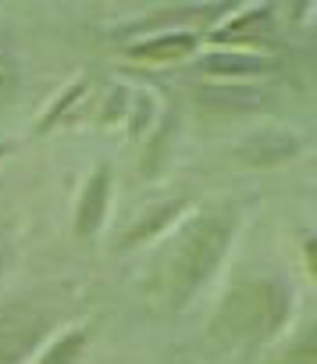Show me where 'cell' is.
I'll use <instances>...</instances> for the list:
<instances>
[{
  "instance_id": "1",
  "label": "cell",
  "mask_w": 317,
  "mask_h": 364,
  "mask_svg": "<svg viewBox=\"0 0 317 364\" xmlns=\"http://www.w3.org/2000/svg\"><path fill=\"white\" fill-rule=\"evenodd\" d=\"M232 240V218L228 215H204L196 218L168 254L165 264V289L175 300H186L193 289L204 286V279L214 272V264L225 257Z\"/></svg>"
},
{
  "instance_id": "2",
  "label": "cell",
  "mask_w": 317,
  "mask_h": 364,
  "mask_svg": "<svg viewBox=\"0 0 317 364\" xmlns=\"http://www.w3.org/2000/svg\"><path fill=\"white\" fill-rule=\"evenodd\" d=\"M285 307H289V300L274 282H253L228 296L225 311L218 314V328H221V336L253 343V339L271 336L285 321Z\"/></svg>"
},
{
  "instance_id": "3",
  "label": "cell",
  "mask_w": 317,
  "mask_h": 364,
  "mask_svg": "<svg viewBox=\"0 0 317 364\" xmlns=\"http://www.w3.org/2000/svg\"><path fill=\"white\" fill-rule=\"evenodd\" d=\"M50 332V314L29 304H15L8 311H0V364H18L29 357L40 339Z\"/></svg>"
},
{
  "instance_id": "4",
  "label": "cell",
  "mask_w": 317,
  "mask_h": 364,
  "mask_svg": "<svg viewBox=\"0 0 317 364\" xmlns=\"http://www.w3.org/2000/svg\"><path fill=\"white\" fill-rule=\"evenodd\" d=\"M107 197H111V171L96 168L93 178L86 182V190L79 197V211H75V229L79 236H93L107 215Z\"/></svg>"
},
{
  "instance_id": "5",
  "label": "cell",
  "mask_w": 317,
  "mask_h": 364,
  "mask_svg": "<svg viewBox=\"0 0 317 364\" xmlns=\"http://www.w3.org/2000/svg\"><path fill=\"white\" fill-rule=\"evenodd\" d=\"M196 47V36L189 33H168V36H157V40H146L139 47H132V58L139 61H172V58H182Z\"/></svg>"
},
{
  "instance_id": "6",
  "label": "cell",
  "mask_w": 317,
  "mask_h": 364,
  "mask_svg": "<svg viewBox=\"0 0 317 364\" xmlns=\"http://www.w3.org/2000/svg\"><path fill=\"white\" fill-rule=\"evenodd\" d=\"M200 68L207 75H260L271 68V61L257 54H211L200 61Z\"/></svg>"
},
{
  "instance_id": "7",
  "label": "cell",
  "mask_w": 317,
  "mask_h": 364,
  "mask_svg": "<svg viewBox=\"0 0 317 364\" xmlns=\"http://www.w3.org/2000/svg\"><path fill=\"white\" fill-rule=\"evenodd\" d=\"M271 364H317V325H310L306 332H299Z\"/></svg>"
},
{
  "instance_id": "8",
  "label": "cell",
  "mask_w": 317,
  "mask_h": 364,
  "mask_svg": "<svg viewBox=\"0 0 317 364\" xmlns=\"http://www.w3.org/2000/svg\"><path fill=\"white\" fill-rule=\"evenodd\" d=\"M82 350H86V332H68L57 343H50V350L36 364H79Z\"/></svg>"
},
{
  "instance_id": "9",
  "label": "cell",
  "mask_w": 317,
  "mask_h": 364,
  "mask_svg": "<svg viewBox=\"0 0 317 364\" xmlns=\"http://www.w3.org/2000/svg\"><path fill=\"white\" fill-rule=\"evenodd\" d=\"M200 97H204L207 107H218V111H246V107H253L260 100L250 90H207V86L200 90Z\"/></svg>"
},
{
  "instance_id": "10",
  "label": "cell",
  "mask_w": 317,
  "mask_h": 364,
  "mask_svg": "<svg viewBox=\"0 0 317 364\" xmlns=\"http://www.w3.org/2000/svg\"><path fill=\"white\" fill-rule=\"evenodd\" d=\"M18 82H22V68H18V61H15L11 47H8L4 40H0V107H4V104L15 97Z\"/></svg>"
},
{
  "instance_id": "11",
  "label": "cell",
  "mask_w": 317,
  "mask_h": 364,
  "mask_svg": "<svg viewBox=\"0 0 317 364\" xmlns=\"http://www.w3.org/2000/svg\"><path fill=\"white\" fill-rule=\"evenodd\" d=\"M175 211H182V200H172V204H165V208H153V211H150V218H146V222H139V225H135V229L128 232V243L153 236L157 229H161V225H165V222H168V218L175 215Z\"/></svg>"
},
{
  "instance_id": "12",
  "label": "cell",
  "mask_w": 317,
  "mask_h": 364,
  "mask_svg": "<svg viewBox=\"0 0 317 364\" xmlns=\"http://www.w3.org/2000/svg\"><path fill=\"white\" fill-rule=\"evenodd\" d=\"M267 26H271V11H267V8H260V11H250V15L235 18L228 29H221V33H218V40H239L243 33H257V29H267Z\"/></svg>"
},
{
  "instance_id": "13",
  "label": "cell",
  "mask_w": 317,
  "mask_h": 364,
  "mask_svg": "<svg viewBox=\"0 0 317 364\" xmlns=\"http://www.w3.org/2000/svg\"><path fill=\"white\" fill-rule=\"evenodd\" d=\"M303 254H306V261H310V272H313V279H317V236H306V243H303Z\"/></svg>"
},
{
  "instance_id": "14",
  "label": "cell",
  "mask_w": 317,
  "mask_h": 364,
  "mask_svg": "<svg viewBox=\"0 0 317 364\" xmlns=\"http://www.w3.org/2000/svg\"><path fill=\"white\" fill-rule=\"evenodd\" d=\"M8 154V143H0V157H4Z\"/></svg>"
},
{
  "instance_id": "15",
  "label": "cell",
  "mask_w": 317,
  "mask_h": 364,
  "mask_svg": "<svg viewBox=\"0 0 317 364\" xmlns=\"http://www.w3.org/2000/svg\"><path fill=\"white\" fill-rule=\"evenodd\" d=\"M0 268H4V250H0Z\"/></svg>"
}]
</instances>
